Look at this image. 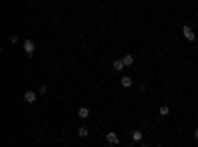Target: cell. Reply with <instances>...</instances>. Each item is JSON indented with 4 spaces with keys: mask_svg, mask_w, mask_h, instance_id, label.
Segmentation results:
<instances>
[{
    "mask_svg": "<svg viewBox=\"0 0 198 147\" xmlns=\"http://www.w3.org/2000/svg\"><path fill=\"white\" fill-rule=\"evenodd\" d=\"M121 60H123V64H125V68H127V66H133V62H135V56H133V54H127L125 58H121Z\"/></svg>",
    "mask_w": 198,
    "mask_h": 147,
    "instance_id": "cell-7",
    "label": "cell"
},
{
    "mask_svg": "<svg viewBox=\"0 0 198 147\" xmlns=\"http://www.w3.org/2000/svg\"><path fill=\"white\" fill-rule=\"evenodd\" d=\"M22 46H24V52H26L28 56H30V54H34V50H36V44H34L32 40H26Z\"/></svg>",
    "mask_w": 198,
    "mask_h": 147,
    "instance_id": "cell-2",
    "label": "cell"
},
{
    "mask_svg": "<svg viewBox=\"0 0 198 147\" xmlns=\"http://www.w3.org/2000/svg\"><path fill=\"white\" fill-rule=\"evenodd\" d=\"M158 114L163 115V117H166V115L171 114V107H168V106H160V107H158Z\"/></svg>",
    "mask_w": 198,
    "mask_h": 147,
    "instance_id": "cell-10",
    "label": "cell"
},
{
    "mask_svg": "<svg viewBox=\"0 0 198 147\" xmlns=\"http://www.w3.org/2000/svg\"><path fill=\"white\" fill-rule=\"evenodd\" d=\"M131 139L133 141H141L143 139V131H141V129H135V131L131 133Z\"/></svg>",
    "mask_w": 198,
    "mask_h": 147,
    "instance_id": "cell-8",
    "label": "cell"
},
{
    "mask_svg": "<svg viewBox=\"0 0 198 147\" xmlns=\"http://www.w3.org/2000/svg\"><path fill=\"white\" fill-rule=\"evenodd\" d=\"M77 133H79V137H87V133H89V129H87L85 125H81V127L77 129Z\"/></svg>",
    "mask_w": 198,
    "mask_h": 147,
    "instance_id": "cell-11",
    "label": "cell"
},
{
    "mask_svg": "<svg viewBox=\"0 0 198 147\" xmlns=\"http://www.w3.org/2000/svg\"><path fill=\"white\" fill-rule=\"evenodd\" d=\"M36 100H38V94H36V92H26V94H24V101H26V103H34Z\"/></svg>",
    "mask_w": 198,
    "mask_h": 147,
    "instance_id": "cell-4",
    "label": "cell"
},
{
    "mask_svg": "<svg viewBox=\"0 0 198 147\" xmlns=\"http://www.w3.org/2000/svg\"><path fill=\"white\" fill-rule=\"evenodd\" d=\"M182 34H184V38H186L188 42H194V40H196V34L192 32L190 26H184V28H182Z\"/></svg>",
    "mask_w": 198,
    "mask_h": 147,
    "instance_id": "cell-1",
    "label": "cell"
},
{
    "mask_svg": "<svg viewBox=\"0 0 198 147\" xmlns=\"http://www.w3.org/2000/svg\"><path fill=\"white\" fill-rule=\"evenodd\" d=\"M38 94H40V95H46V94H48V86H44V84H42V86L38 87Z\"/></svg>",
    "mask_w": 198,
    "mask_h": 147,
    "instance_id": "cell-12",
    "label": "cell"
},
{
    "mask_svg": "<svg viewBox=\"0 0 198 147\" xmlns=\"http://www.w3.org/2000/svg\"><path fill=\"white\" fill-rule=\"evenodd\" d=\"M10 42H12V44H16V42H18V36H14V34H12V36H10Z\"/></svg>",
    "mask_w": 198,
    "mask_h": 147,
    "instance_id": "cell-13",
    "label": "cell"
},
{
    "mask_svg": "<svg viewBox=\"0 0 198 147\" xmlns=\"http://www.w3.org/2000/svg\"><path fill=\"white\" fill-rule=\"evenodd\" d=\"M194 137H196V139H198V129H194Z\"/></svg>",
    "mask_w": 198,
    "mask_h": 147,
    "instance_id": "cell-14",
    "label": "cell"
},
{
    "mask_svg": "<svg viewBox=\"0 0 198 147\" xmlns=\"http://www.w3.org/2000/svg\"><path fill=\"white\" fill-rule=\"evenodd\" d=\"M123 68H125V64H123L121 58H119V60H113V70H115V72H121Z\"/></svg>",
    "mask_w": 198,
    "mask_h": 147,
    "instance_id": "cell-6",
    "label": "cell"
},
{
    "mask_svg": "<svg viewBox=\"0 0 198 147\" xmlns=\"http://www.w3.org/2000/svg\"><path fill=\"white\" fill-rule=\"evenodd\" d=\"M107 143H109V145H117L119 143V135L115 133V131H109V133H107Z\"/></svg>",
    "mask_w": 198,
    "mask_h": 147,
    "instance_id": "cell-3",
    "label": "cell"
},
{
    "mask_svg": "<svg viewBox=\"0 0 198 147\" xmlns=\"http://www.w3.org/2000/svg\"><path fill=\"white\" fill-rule=\"evenodd\" d=\"M121 86H123V87H131V86H133V78H129V76H123Z\"/></svg>",
    "mask_w": 198,
    "mask_h": 147,
    "instance_id": "cell-9",
    "label": "cell"
},
{
    "mask_svg": "<svg viewBox=\"0 0 198 147\" xmlns=\"http://www.w3.org/2000/svg\"><path fill=\"white\" fill-rule=\"evenodd\" d=\"M196 16H198V12H196Z\"/></svg>",
    "mask_w": 198,
    "mask_h": 147,
    "instance_id": "cell-16",
    "label": "cell"
},
{
    "mask_svg": "<svg viewBox=\"0 0 198 147\" xmlns=\"http://www.w3.org/2000/svg\"><path fill=\"white\" fill-rule=\"evenodd\" d=\"M141 147H149V145H145V143H143V145H141Z\"/></svg>",
    "mask_w": 198,
    "mask_h": 147,
    "instance_id": "cell-15",
    "label": "cell"
},
{
    "mask_svg": "<svg viewBox=\"0 0 198 147\" xmlns=\"http://www.w3.org/2000/svg\"><path fill=\"white\" fill-rule=\"evenodd\" d=\"M77 115L79 117H81V119H87V117H89V107H85V106H81L77 109Z\"/></svg>",
    "mask_w": 198,
    "mask_h": 147,
    "instance_id": "cell-5",
    "label": "cell"
}]
</instances>
